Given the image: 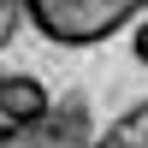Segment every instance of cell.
I'll return each mask as SVG.
<instances>
[{
	"instance_id": "obj_1",
	"label": "cell",
	"mask_w": 148,
	"mask_h": 148,
	"mask_svg": "<svg viewBox=\"0 0 148 148\" xmlns=\"http://www.w3.org/2000/svg\"><path fill=\"white\" fill-rule=\"evenodd\" d=\"M148 0H24V18L59 47H95L119 36Z\"/></svg>"
},
{
	"instance_id": "obj_2",
	"label": "cell",
	"mask_w": 148,
	"mask_h": 148,
	"mask_svg": "<svg viewBox=\"0 0 148 148\" xmlns=\"http://www.w3.org/2000/svg\"><path fill=\"white\" fill-rule=\"evenodd\" d=\"M95 130H89V95L83 89H71L65 101H53L42 113V125H30L24 130V142H89Z\"/></svg>"
},
{
	"instance_id": "obj_3",
	"label": "cell",
	"mask_w": 148,
	"mask_h": 148,
	"mask_svg": "<svg viewBox=\"0 0 148 148\" xmlns=\"http://www.w3.org/2000/svg\"><path fill=\"white\" fill-rule=\"evenodd\" d=\"M47 107H53V95H47L30 71H0V119H6V125L30 130V125H42Z\"/></svg>"
},
{
	"instance_id": "obj_4",
	"label": "cell",
	"mask_w": 148,
	"mask_h": 148,
	"mask_svg": "<svg viewBox=\"0 0 148 148\" xmlns=\"http://www.w3.org/2000/svg\"><path fill=\"white\" fill-rule=\"evenodd\" d=\"M18 18H24V0H0V47L12 42V30H18Z\"/></svg>"
},
{
	"instance_id": "obj_5",
	"label": "cell",
	"mask_w": 148,
	"mask_h": 148,
	"mask_svg": "<svg viewBox=\"0 0 148 148\" xmlns=\"http://www.w3.org/2000/svg\"><path fill=\"white\" fill-rule=\"evenodd\" d=\"M130 53L148 65V18H136V24H130Z\"/></svg>"
},
{
	"instance_id": "obj_6",
	"label": "cell",
	"mask_w": 148,
	"mask_h": 148,
	"mask_svg": "<svg viewBox=\"0 0 148 148\" xmlns=\"http://www.w3.org/2000/svg\"><path fill=\"white\" fill-rule=\"evenodd\" d=\"M12 142H24V130H18V125H6V119H0V148H12Z\"/></svg>"
}]
</instances>
